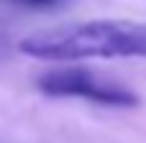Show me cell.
<instances>
[{"label": "cell", "instance_id": "obj_1", "mask_svg": "<svg viewBox=\"0 0 146 143\" xmlns=\"http://www.w3.org/2000/svg\"><path fill=\"white\" fill-rule=\"evenodd\" d=\"M18 51L44 61L146 59V26L118 18L64 23L26 36Z\"/></svg>", "mask_w": 146, "mask_h": 143}, {"label": "cell", "instance_id": "obj_2", "mask_svg": "<svg viewBox=\"0 0 146 143\" xmlns=\"http://www.w3.org/2000/svg\"><path fill=\"white\" fill-rule=\"evenodd\" d=\"M36 87L46 97H80L103 107H139L141 97L118 79L87 67H59L36 77Z\"/></svg>", "mask_w": 146, "mask_h": 143}, {"label": "cell", "instance_id": "obj_3", "mask_svg": "<svg viewBox=\"0 0 146 143\" xmlns=\"http://www.w3.org/2000/svg\"><path fill=\"white\" fill-rule=\"evenodd\" d=\"M10 3H15V5H23V8H41V10H46V8L64 5V3H69V0H10Z\"/></svg>", "mask_w": 146, "mask_h": 143}, {"label": "cell", "instance_id": "obj_4", "mask_svg": "<svg viewBox=\"0 0 146 143\" xmlns=\"http://www.w3.org/2000/svg\"><path fill=\"white\" fill-rule=\"evenodd\" d=\"M8 54H10V43H8V36H3V33H0V61H3Z\"/></svg>", "mask_w": 146, "mask_h": 143}]
</instances>
